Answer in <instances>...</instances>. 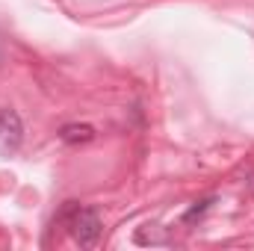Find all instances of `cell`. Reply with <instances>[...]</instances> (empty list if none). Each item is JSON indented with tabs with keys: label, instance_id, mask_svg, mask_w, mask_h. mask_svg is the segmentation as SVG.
Segmentation results:
<instances>
[{
	"label": "cell",
	"instance_id": "4",
	"mask_svg": "<svg viewBox=\"0 0 254 251\" xmlns=\"http://www.w3.org/2000/svg\"><path fill=\"white\" fill-rule=\"evenodd\" d=\"M210 204H213V201H201V204H198V207H192L190 213H187V222H192V219H195V216H201V213H204V210H207V207H210Z\"/></svg>",
	"mask_w": 254,
	"mask_h": 251
},
{
	"label": "cell",
	"instance_id": "2",
	"mask_svg": "<svg viewBox=\"0 0 254 251\" xmlns=\"http://www.w3.org/2000/svg\"><path fill=\"white\" fill-rule=\"evenodd\" d=\"M21 139H24V127L18 113L0 110V154H15L21 148Z\"/></svg>",
	"mask_w": 254,
	"mask_h": 251
},
{
	"label": "cell",
	"instance_id": "1",
	"mask_svg": "<svg viewBox=\"0 0 254 251\" xmlns=\"http://www.w3.org/2000/svg\"><path fill=\"white\" fill-rule=\"evenodd\" d=\"M68 228H71V237H74L80 246H86V249L95 246L98 237H101V231H104L101 216H98L95 210H89V207H77L74 216H71V222H68Z\"/></svg>",
	"mask_w": 254,
	"mask_h": 251
},
{
	"label": "cell",
	"instance_id": "3",
	"mask_svg": "<svg viewBox=\"0 0 254 251\" xmlns=\"http://www.w3.org/2000/svg\"><path fill=\"white\" fill-rule=\"evenodd\" d=\"M60 139L63 142H92L95 139V127L89 125H65L63 130H60Z\"/></svg>",
	"mask_w": 254,
	"mask_h": 251
}]
</instances>
